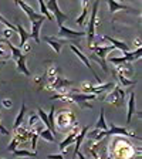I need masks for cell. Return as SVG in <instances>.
<instances>
[{"label": "cell", "mask_w": 142, "mask_h": 159, "mask_svg": "<svg viewBox=\"0 0 142 159\" xmlns=\"http://www.w3.org/2000/svg\"><path fill=\"white\" fill-rule=\"evenodd\" d=\"M98 2H94L93 3V10H91V17H89L88 21V30H87V44L91 48L94 43V39H95V27H97V11H98Z\"/></svg>", "instance_id": "cell-1"}, {"label": "cell", "mask_w": 142, "mask_h": 159, "mask_svg": "<svg viewBox=\"0 0 142 159\" xmlns=\"http://www.w3.org/2000/svg\"><path fill=\"white\" fill-rule=\"evenodd\" d=\"M115 84L114 83H108V84H101V85H97L94 87L93 84H88V83H83L81 85V93L84 94H93V95H98V94H103L107 93V91H112Z\"/></svg>", "instance_id": "cell-2"}, {"label": "cell", "mask_w": 142, "mask_h": 159, "mask_svg": "<svg viewBox=\"0 0 142 159\" xmlns=\"http://www.w3.org/2000/svg\"><path fill=\"white\" fill-rule=\"evenodd\" d=\"M91 48L94 50V54H95L97 57L99 58V61H101V68H103L104 73L108 74V68H107V56H108L111 51H114L115 50V47L114 46H93Z\"/></svg>", "instance_id": "cell-3"}, {"label": "cell", "mask_w": 142, "mask_h": 159, "mask_svg": "<svg viewBox=\"0 0 142 159\" xmlns=\"http://www.w3.org/2000/svg\"><path fill=\"white\" fill-rule=\"evenodd\" d=\"M46 6H47V9H48L50 13H53L51 16L56 17V23L58 24V27H61L64 21H67V20H68V16L60 10L57 0H50V2H47V3H46Z\"/></svg>", "instance_id": "cell-4"}, {"label": "cell", "mask_w": 142, "mask_h": 159, "mask_svg": "<svg viewBox=\"0 0 142 159\" xmlns=\"http://www.w3.org/2000/svg\"><path fill=\"white\" fill-rule=\"evenodd\" d=\"M125 89L121 88L119 85H115L112 91H109L108 97H107V101L109 104H114L115 107H121L124 102V99H125Z\"/></svg>", "instance_id": "cell-5"}, {"label": "cell", "mask_w": 142, "mask_h": 159, "mask_svg": "<svg viewBox=\"0 0 142 159\" xmlns=\"http://www.w3.org/2000/svg\"><path fill=\"white\" fill-rule=\"evenodd\" d=\"M85 36L84 31H76L73 29H68V27H58V33H57V39L61 40H81Z\"/></svg>", "instance_id": "cell-6"}, {"label": "cell", "mask_w": 142, "mask_h": 159, "mask_svg": "<svg viewBox=\"0 0 142 159\" xmlns=\"http://www.w3.org/2000/svg\"><path fill=\"white\" fill-rule=\"evenodd\" d=\"M16 4L26 13V16L29 17V20H30V23H36V21H40V20H44V16H41L40 13H36L33 7L29 6V4L24 3V2H16Z\"/></svg>", "instance_id": "cell-7"}, {"label": "cell", "mask_w": 142, "mask_h": 159, "mask_svg": "<svg viewBox=\"0 0 142 159\" xmlns=\"http://www.w3.org/2000/svg\"><path fill=\"white\" fill-rule=\"evenodd\" d=\"M70 48H71V51H73V53L76 54V56L78 57V58L81 60V61H83V63H84V66H85L87 68H89V71H91V73L94 74V77H95V81H97V84H98V85H99V84H101V78H99V77H98V74H97L95 71H94V68H93V67H91V63H89L88 57H87L85 54H84L83 51H81V50H78V48H77V46H74V44H73V46H70Z\"/></svg>", "instance_id": "cell-8"}, {"label": "cell", "mask_w": 142, "mask_h": 159, "mask_svg": "<svg viewBox=\"0 0 142 159\" xmlns=\"http://www.w3.org/2000/svg\"><path fill=\"white\" fill-rule=\"evenodd\" d=\"M111 135H124V136H129V138H135L132 132H129L126 128H119L118 125H115L114 122L109 124V129L105 131V136H111Z\"/></svg>", "instance_id": "cell-9"}, {"label": "cell", "mask_w": 142, "mask_h": 159, "mask_svg": "<svg viewBox=\"0 0 142 159\" xmlns=\"http://www.w3.org/2000/svg\"><path fill=\"white\" fill-rule=\"evenodd\" d=\"M80 124H76V126H74V129H73V132L70 134L68 136H67L66 139H64L63 142L58 145V148H60V151H61V153H66L67 152V146H70L71 143L76 141V136H77V134H78V131H80Z\"/></svg>", "instance_id": "cell-10"}, {"label": "cell", "mask_w": 142, "mask_h": 159, "mask_svg": "<svg viewBox=\"0 0 142 159\" xmlns=\"http://www.w3.org/2000/svg\"><path fill=\"white\" fill-rule=\"evenodd\" d=\"M43 40L46 41L47 44H48L50 47H51V48L54 50V51H56V54L61 53V47H63L64 41H66V40H58L57 37H50V36H44Z\"/></svg>", "instance_id": "cell-11"}, {"label": "cell", "mask_w": 142, "mask_h": 159, "mask_svg": "<svg viewBox=\"0 0 142 159\" xmlns=\"http://www.w3.org/2000/svg\"><path fill=\"white\" fill-rule=\"evenodd\" d=\"M44 21H46V19L40 20V21H36V23H31V33H30V39H33L36 44H40V41H41V39H40V30H41V27H43Z\"/></svg>", "instance_id": "cell-12"}, {"label": "cell", "mask_w": 142, "mask_h": 159, "mask_svg": "<svg viewBox=\"0 0 142 159\" xmlns=\"http://www.w3.org/2000/svg\"><path fill=\"white\" fill-rule=\"evenodd\" d=\"M14 26H16L17 29V34L20 36V44H19V48L21 50L24 46H26V43L30 40V33H27L26 29H24L23 26H21V23H14Z\"/></svg>", "instance_id": "cell-13"}, {"label": "cell", "mask_w": 142, "mask_h": 159, "mask_svg": "<svg viewBox=\"0 0 142 159\" xmlns=\"http://www.w3.org/2000/svg\"><path fill=\"white\" fill-rule=\"evenodd\" d=\"M103 39H104V40H107V41H109V43H111V46H114L115 48L121 50V51H122L124 54L129 53V46H128L126 43H124V41H119V40L112 39V37H109V36H104Z\"/></svg>", "instance_id": "cell-14"}, {"label": "cell", "mask_w": 142, "mask_h": 159, "mask_svg": "<svg viewBox=\"0 0 142 159\" xmlns=\"http://www.w3.org/2000/svg\"><path fill=\"white\" fill-rule=\"evenodd\" d=\"M135 114V93L129 94V99H128V115H126V125L131 124Z\"/></svg>", "instance_id": "cell-15"}, {"label": "cell", "mask_w": 142, "mask_h": 159, "mask_svg": "<svg viewBox=\"0 0 142 159\" xmlns=\"http://www.w3.org/2000/svg\"><path fill=\"white\" fill-rule=\"evenodd\" d=\"M88 131H89V126H84V128H81L80 134H77L76 141H74V143H76V148H74V156L77 155V152H80V146H81V143H83L85 135L88 134Z\"/></svg>", "instance_id": "cell-16"}, {"label": "cell", "mask_w": 142, "mask_h": 159, "mask_svg": "<svg viewBox=\"0 0 142 159\" xmlns=\"http://www.w3.org/2000/svg\"><path fill=\"white\" fill-rule=\"evenodd\" d=\"M26 104H24V101H21V107H20V111L19 114H17L16 119H14V124H13V129H17L19 126H21V124H23V119H24V115H26Z\"/></svg>", "instance_id": "cell-17"}, {"label": "cell", "mask_w": 142, "mask_h": 159, "mask_svg": "<svg viewBox=\"0 0 142 159\" xmlns=\"http://www.w3.org/2000/svg\"><path fill=\"white\" fill-rule=\"evenodd\" d=\"M16 66H17V71H19V73H21L26 77H30V71L27 70V66H26V54H23V56L17 60Z\"/></svg>", "instance_id": "cell-18"}, {"label": "cell", "mask_w": 142, "mask_h": 159, "mask_svg": "<svg viewBox=\"0 0 142 159\" xmlns=\"http://www.w3.org/2000/svg\"><path fill=\"white\" fill-rule=\"evenodd\" d=\"M108 7H109V11H111V13H117L118 10H132L129 6L122 4V3H118L115 0H108Z\"/></svg>", "instance_id": "cell-19"}, {"label": "cell", "mask_w": 142, "mask_h": 159, "mask_svg": "<svg viewBox=\"0 0 142 159\" xmlns=\"http://www.w3.org/2000/svg\"><path fill=\"white\" fill-rule=\"evenodd\" d=\"M83 7H84L83 13L76 19V24H78V26H84V24H85L87 17H88V3H87V2H83Z\"/></svg>", "instance_id": "cell-20"}, {"label": "cell", "mask_w": 142, "mask_h": 159, "mask_svg": "<svg viewBox=\"0 0 142 159\" xmlns=\"http://www.w3.org/2000/svg\"><path fill=\"white\" fill-rule=\"evenodd\" d=\"M114 74H115V77H117V80H118V83L121 84V85H124V87H131V85H135L136 84V81L135 80H128L126 77H124V75H121L119 73H117L115 70L112 71Z\"/></svg>", "instance_id": "cell-21"}, {"label": "cell", "mask_w": 142, "mask_h": 159, "mask_svg": "<svg viewBox=\"0 0 142 159\" xmlns=\"http://www.w3.org/2000/svg\"><path fill=\"white\" fill-rule=\"evenodd\" d=\"M104 112H105V109L101 108L99 118L95 124V129H99V131H107V129H108V126H107V124H105V115H104Z\"/></svg>", "instance_id": "cell-22"}, {"label": "cell", "mask_w": 142, "mask_h": 159, "mask_svg": "<svg viewBox=\"0 0 142 159\" xmlns=\"http://www.w3.org/2000/svg\"><path fill=\"white\" fill-rule=\"evenodd\" d=\"M37 153L36 152H29V151H26V149H16V151H13V156L14 158H34Z\"/></svg>", "instance_id": "cell-23"}, {"label": "cell", "mask_w": 142, "mask_h": 159, "mask_svg": "<svg viewBox=\"0 0 142 159\" xmlns=\"http://www.w3.org/2000/svg\"><path fill=\"white\" fill-rule=\"evenodd\" d=\"M39 136L41 139H44V141H47V142H50V143L56 142V138H54L53 132H51L50 129H41V132L39 134Z\"/></svg>", "instance_id": "cell-24"}, {"label": "cell", "mask_w": 142, "mask_h": 159, "mask_svg": "<svg viewBox=\"0 0 142 159\" xmlns=\"http://www.w3.org/2000/svg\"><path fill=\"white\" fill-rule=\"evenodd\" d=\"M125 58L129 64L132 63V61H135V60H139L141 58V48H136L135 51H129V53H126Z\"/></svg>", "instance_id": "cell-25"}, {"label": "cell", "mask_w": 142, "mask_h": 159, "mask_svg": "<svg viewBox=\"0 0 142 159\" xmlns=\"http://www.w3.org/2000/svg\"><path fill=\"white\" fill-rule=\"evenodd\" d=\"M39 4H40V11H41L40 14H41V16H44V19H46V20H53V16H51V13L48 11V9H47L46 3H44L43 0H40Z\"/></svg>", "instance_id": "cell-26"}, {"label": "cell", "mask_w": 142, "mask_h": 159, "mask_svg": "<svg viewBox=\"0 0 142 159\" xmlns=\"http://www.w3.org/2000/svg\"><path fill=\"white\" fill-rule=\"evenodd\" d=\"M54 115H56V108H54V107H51L50 114L47 116H48V122H50V131L53 132V135L56 134V122H54Z\"/></svg>", "instance_id": "cell-27"}, {"label": "cell", "mask_w": 142, "mask_h": 159, "mask_svg": "<svg viewBox=\"0 0 142 159\" xmlns=\"http://www.w3.org/2000/svg\"><path fill=\"white\" fill-rule=\"evenodd\" d=\"M0 23H3L6 29H9V30H11V31H14V33H17V29H16V26H14L13 23H10L9 20H7L6 17H3V16H2V14H0Z\"/></svg>", "instance_id": "cell-28"}, {"label": "cell", "mask_w": 142, "mask_h": 159, "mask_svg": "<svg viewBox=\"0 0 142 159\" xmlns=\"http://www.w3.org/2000/svg\"><path fill=\"white\" fill-rule=\"evenodd\" d=\"M39 115H37V114H33V115L30 116L29 118V126L31 129H34L36 128V126H39Z\"/></svg>", "instance_id": "cell-29"}, {"label": "cell", "mask_w": 142, "mask_h": 159, "mask_svg": "<svg viewBox=\"0 0 142 159\" xmlns=\"http://www.w3.org/2000/svg\"><path fill=\"white\" fill-rule=\"evenodd\" d=\"M19 139L16 138V136H14L13 139H11V142L9 143V146H7V151H9V152H13V151H16L17 149V146H19Z\"/></svg>", "instance_id": "cell-30"}, {"label": "cell", "mask_w": 142, "mask_h": 159, "mask_svg": "<svg viewBox=\"0 0 142 159\" xmlns=\"http://www.w3.org/2000/svg\"><path fill=\"white\" fill-rule=\"evenodd\" d=\"M3 43H2V40H0V61H6V60H9L11 56H9V54L4 51V48H3Z\"/></svg>", "instance_id": "cell-31"}, {"label": "cell", "mask_w": 142, "mask_h": 159, "mask_svg": "<svg viewBox=\"0 0 142 159\" xmlns=\"http://www.w3.org/2000/svg\"><path fill=\"white\" fill-rule=\"evenodd\" d=\"M14 34H17V33H14V31H11V30H9V29H4V30H3V39H4V40L11 39Z\"/></svg>", "instance_id": "cell-32"}, {"label": "cell", "mask_w": 142, "mask_h": 159, "mask_svg": "<svg viewBox=\"0 0 142 159\" xmlns=\"http://www.w3.org/2000/svg\"><path fill=\"white\" fill-rule=\"evenodd\" d=\"M0 135L2 136H10V131L6 128V126L2 125V124H0Z\"/></svg>", "instance_id": "cell-33"}, {"label": "cell", "mask_w": 142, "mask_h": 159, "mask_svg": "<svg viewBox=\"0 0 142 159\" xmlns=\"http://www.w3.org/2000/svg\"><path fill=\"white\" fill-rule=\"evenodd\" d=\"M2 104H3L4 108H11V107H13V102H11V99H9V98H4L3 101H2Z\"/></svg>", "instance_id": "cell-34"}, {"label": "cell", "mask_w": 142, "mask_h": 159, "mask_svg": "<svg viewBox=\"0 0 142 159\" xmlns=\"http://www.w3.org/2000/svg\"><path fill=\"white\" fill-rule=\"evenodd\" d=\"M47 159H64L63 155H48Z\"/></svg>", "instance_id": "cell-35"}, {"label": "cell", "mask_w": 142, "mask_h": 159, "mask_svg": "<svg viewBox=\"0 0 142 159\" xmlns=\"http://www.w3.org/2000/svg\"><path fill=\"white\" fill-rule=\"evenodd\" d=\"M76 156H78V159H87L85 156H84V155H83V153H81V152H77V155H76Z\"/></svg>", "instance_id": "cell-36"}, {"label": "cell", "mask_w": 142, "mask_h": 159, "mask_svg": "<svg viewBox=\"0 0 142 159\" xmlns=\"http://www.w3.org/2000/svg\"><path fill=\"white\" fill-rule=\"evenodd\" d=\"M0 121H2V112H0Z\"/></svg>", "instance_id": "cell-37"}]
</instances>
